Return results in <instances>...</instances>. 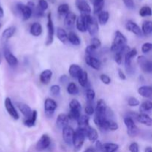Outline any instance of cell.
<instances>
[{"mask_svg":"<svg viewBox=\"0 0 152 152\" xmlns=\"http://www.w3.org/2000/svg\"><path fill=\"white\" fill-rule=\"evenodd\" d=\"M127 45V39L120 31H116L114 41L111 47V50L114 53L121 50Z\"/></svg>","mask_w":152,"mask_h":152,"instance_id":"1","label":"cell"},{"mask_svg":"<svg viewBox=\"0 0 152 152\" xmlns=\"http://www.w3.org/2000/svg\"><path fill=\"white\" fill-rule=\"evenodd\" d=\"M87 129V128H86ZM86 129H80L77 128V130L74 131V138H73V143L72 145H74V148L75 151H78L81 149L83 147V144H84L85 140H86Z\"/></svg>","mask_w":152,"mask_h":152,"instance_id":"2","label":"cell"},{"mask_svg":"<svg viewBox=\"0 0 152 152\" xmlns=\"http://www.w3.org/2000/svg\"><path fill=\"white\" fill-rule=\"evenodd\" d=\"M86 22V29L89 34L91 36H94L99 31V23L96 18L91 16L90 14H83Z\"/></svg>","mask_w":152,"mask_h":152,"instance_id":"3","label":"cell"},{"mask_svg":"<svg viewBox=\"0 0 152 152\" xmlns=\"http://www.w3.org/2000/svg\"><path fill=\"white\" fill-rule=\"evenodd\" d=\"M125 126L127 129V134L131 137H134L139 134L140 130L137 126L135 124L134 120H132L131 117H126L124 119Z\"/></svg>","mask_w":152,"mask_h":152,"instance_id":"4","label":"cell"},{"mask_svg":"<svg viewBox=\"0 0 152 152\" xmlns=\"http://www.w3.org/2000/svg\"><path fill=\"white\" fill-rule=\"evenodd\" d=\"M48 37L45 42V45L49 46L53 43V35H54V26H53V20H52L51 13H48Z\"/></svg>","mask_w":152,"mask_h":152,"instance_id":"5","label":"cell"},{"mask_svg":"<svg viewBox=\"0 0 152 152\" xmlns=\"http://www.w3.org/2000/svg\"><path fill=\"white\" fill-rule=\"evenodd\" d=\"M137 64L144 73L151 74L152 72V63L145 56H139L137 57Z\"/></svg>","mask_w":152,"mask_h":152,"instance_id":"6","label":"cell"},{"mask_svg":"<svg viewBox=\"0 0 152 152\" xmlns=\"http://www.w3.org/2000/svg\"><path fill=\"white\" fill-rule=\"evenodd\" d=\"M16 7L18 12L22 15V19L24 21L28 20L31 17L33 10L28 5H25V4H22V3H17Z\"/></svg>","mask_w":152,"mask_h":152,"instance_id":"7","label":"cell"},{"mask_svg":"<svg viewBox=\"0 0 152 152\" xmlns=\"http://www.w3.org/2000/svg\"><path fill=\"white\" fill-rule=\"evenodd\" d=\"M4 107H5V109L7 111V112L8 113L9 115L13 119V120H19V115L18 114L17 111H16V108L13 105V102H12L11 99L9 97H7L4 100Z\"/></svg>","mask_w":152,"mask_h":152,"instance_id":"8","label":"cell"},{"mask_svg":"<svg viewBox=\"0 0 152 152\" xmlns=\"http://www.w3.org/2000/svg\"><path fill=\"white\" fill-rule=\"evenodd\" d=\"M108 107L106 103L103 99H99L96 103V109L94 110L95 117H107V111H108Z\"/></svg>","mask_w":152,"mask_h":152,"instance_id":"9","label":"cell"},{"mask_svg":"<svg viewBox=\"0 0 152 152\" xmlns=\"http://www.w3.org/2000/svg\"><path fill=\"white\" fill-rule=\"evenodd\" d=\"M74 135V130L69 126L62 129V138L68 145H72L73 138Z\"/></svg>","mask_w":152,"mask_h":152,"instance_id":"10","label":"cell"},{"mask_svg":"<svg viewBox=\"0 0 152 152\" xmlns=\"http://www.w3.org/2000/svg\"><path fill=\"white\" fill-rule=\"evenodd\" d=\"M50 142H51V140H50V137L48 134H44L40 137L38 142H37V145H36V148H37V151H43V150H45L50 146Z\"/></svg>","mask_w":152,"mask_h":152,"instance_id":"11","label":"cell"},{"mask_svg":"<svg viewBox=\"0 0 152 152\" xmlns=\"http://www.w3.org/2000/svg\"><path fill=\"white\" fill-rule=\"evenodd\" d=\"M137 50L136 48L130 49V50L128 51L127 53L125 54V65H126V69H127L128 72L132 71V59H133V58H134L135 56H137Z\"/></svg>","mask_w":152,"mask_h":152,"instance_id":"12","label":"cell"},{"mask_svg":"<svg viewBox=\"0 0 152 152\" xmlns=\"http://www.w3.org/2000/svg\"><path fill=\"white\" fill-rule=\"evenodd\" d=\"M44 108L46 114L48 116L52 115L54 113L55 110L57 108V103L50 98H47L44 102Z\"/></svg>","mask_w":152,"mask_h":152,"instance_id":"13","label":"cell"},{"mask_svg":"<svg viewBox=\"0 0 152 152\" xmlns=\"http://www.w3.org/2000/svg\"><path fill=\"white\" fill-rule=\"evenodd\" d=\"M76 6L82 14H90L91 8L87 0H76Z\"/></svg>","mask_w":152,"mask_h":152,"instance_id":"14","label":"cell"},{"mask_svg":"<svg viewBox=\"0 0 152 152\" xmlns=\"http://www.w3.org/2000/svg\"><path fill=\"white\" fill-rule=\"evenodd\" d=\"M76 20H77V16L75 13L73 12H68L64 19V25L65 28L68 30H72L75 26Z\"/></svg>","mask_w":152,"mask_h":152,"instance_id":"15","label":"cell"},{"mask_svg":"<svg viewBox=\"0 0 152 152\" xmlns=\"http://www.w3.org/2000/svg\"><path fill=\"white\" fill-rule=\"evenodd\" d=\"M85 60H86V64L91 68L95 70H99L101 68V62L94 56H88V55H86L85 57Z\"/></svg>","mask_w":152,"mask_h":152,"instance_id":"16","label":"cell"},{"mask_svg":"<svg viewBox=\"0 0 152 152\" xmlns=\"http://www.w3.org/2000/svg\"><path fill=\"white\" fill-rule=\"evenodd\" d=\"M4 56L6 62H7L10 66H16L19 63L18 59L10 52V50L8 48H4Z\"/></svg>","mask_w":152,"mask_h":152,"instance_id":"17","label":"cell"},{"mask_svg":"<svg viewBox=\"0 0 152 152\" xmlns=\"http://www.w3.org/2000/svg\"><path fill=\"white\" fill-rule=\"evenodd\" d=\"M126 28L127 31H130V32L133 33L134 34L137 36H142V31H141V28L139 25L134 22L132 20H129L126 24Z\"/></svg>","mask_w":152,"mask_h":152,"instance_id":"18","label":"cell"},{"mask_svg":"<svg viewBox=\"0 0 152 152\" xmlns=\"http://www.w3.org/2000/svg\"><path fill=\"white\" fill-rule=\"evenodd\" d=\"M18 108L19 109L20 112L22 113V115L25 117L26 119L30 118L32 115L33 111L31 110V108H30L29 105H28L25 103H22V102H17L16 103Z\"/></svg>","mask_w":152,"mask_h":152,"instance_id":"19","label":"cell"},{"mask_svg":"<svg viewBox=\"0 0 152 152\" xmlns=\"http://www.w3.org/2000/svg\"><path fill=\"white\" fill-rule=\"evenodd\" d=\"M68 122H69V119L67 114H59L58 115L57 118L56 120V124L59 129H64L65 127H66L68 124Z\"/></svg>","mask_w":152,"mask_h":152,"instance_id":"20","label":"cell"},{"mask_svg":"<svg viewBox=\"0 0 152 152\" xmlns=\"http://www.w3.org/2000/svg\"><path fill=\"white\" fill-rule=\"evenodd\" d=\"M86 136L87 137L88 139L91 142H94L97 140L98 139V132L95 129H94L91 126H88L86 129Z\"/></svg>","mask_w":152,"mask_h":152,"instance_id":"21","label":"cell"},{"mask_svg":"<svg viewBox=\"0 0 152 152\" xmlns=\"http://www.w3.org/2000/svg\"><path fill=\"white\" fill-rule=\"evenodd\" d=\"M52 75H53V72H52V71H50V69L44 70V71L40 74V82H41L42 84L48 85L50 83V80H51Z\"/></svg>","mask_w":152,"mask_h":152,"instance_id":"22","label":"cell"},{"mask_svg":"<svg viewBox=\"0 0 152 152\" xmlns=\"http://www.w3.org/2000/svg\"><path fill=\"white\" fill-rule=\"evenodd\" d=\"M30 33L34 37H39L42 33V27L41 24L39 22H34L31 25L30 28Z\"/></svg>","mask_w":152,"mask_h":152,"instance_id":"23","label":"cell"},{"mask_svg":"<svg viewBox=\"0 0 152 152\" xmlns=\"http://www.w3.org/2000/svg\"><path fill=\"white\" fill-rule=\"evenodd\" d=\"M136 120H137L139 123H142V124L145 125V126H148V127L151 126V123H152L151 118L148 115V114H137Z\"/></svg>","mask_w":152,"mask_h":152,"instance_id":"24","label":"cell"},{"mask_svg":"<svg viewBox=\"0 0 152 152\" xmlns=\"http://www.w3.org/2000/svg\"><path fill=\"white\" fill-rule=\"evenodd\" d=\"M69 74L72 78L77 79L78 77L80 76V74H81V72L83 71V69L80 66H79L78 65H76V64H72L71 65V66L69 67Z\"/></svg>","mask_w":152,"mask_h":152,"instance_id":"25","label":"cell"},{"mask_svg":"<svg viewBox=\"0 0 152 152\" xmlns=\"http://www.w3.org/2000/svg\"><path fill=\"white\" fill-rule=\"evenodd\" d=\"M76 27H77V30L82 33H85L87 31L86 22H85V19L83 14H81L80 16L77 17V20H76Z\"/></svg>","mask_w":152,"mask_h":152,"instance_id":"26","label":"cell"},{"mask_svg":"<svg viewBox=\"0 0 152 152\" xmlns=\"http://www.w3.org/2000/svg\"><path fill=\"white\" fill-rule=\"evenodd\" d=\"M119 149V145L113 142H106L102 144V152H117Z\"/></svg>","mask_w":152,"mask_h":152,"instance_id":"27","label":"cell"},{"mask_svg":"<svg viewBox=\"0 0 152 152\" xmlns=\"http://www.w3.org/2000/svg\"><path fill=\"white\" fill-rule=\"evenodd\" d=\"M15 33H16V28L13 26L9 27V28H7L4 30L2 34H1V38L4 41H7L14 35Z\"/></svg>","mask_w":152,"mask_h":152,"instance_id":"28","label":"cell"},{"mask_svg":"<svg viewBox=\"0 0 152 152\" xmlns=\"http://www.w3.org/2000/svg\"><path fill=\"white\" fill-rule=\"evenodd\" d=\"M37 110H34L32 112V115L30 118L25 119L23 121V124L25 125L26 127L31 128L33 126H35L36 121H37Z\"/></svg>","mask_w":152,"mask_h":152,"instance_id":"29","label":"cell"},{"mask_svg":"<svg viewBox=\"0 0 152 152\" xmlns=\"http://www.w3.org/2000/svg\"><path fill=\"white\" fill-rule=\"evenodd\" d=\"M151 86H141L138 88V94L144 98H150L151 96Z\"/></svg>","mask_w":152,"mask_h":152,"instance_id":"30","label":"cell"},{"mask_svg":"<svg viewBox=\"0 0 152 152\" xmlns=\"http://www.w3.org/2000/svg\"><path fill=\"white\" fill-rule=\"evenodd\" d=\"M56 37L59 39V41L62 43H66L68 42V34L65 31V29H63L62 28H57L56 29Z\"/></svg>","mask_w":152,"mask_h":152,"instance_id":"31","label":"cell"},{"mask_svg":"<svg viewBox=\"0 0 152 152\" xmlns=\"http://www.w3.org/2000/svg\"><path fill=\"white\" fill-rule=\"evenodd\" d=\"M109 19V13L106 10H102L98 13V23L101 25H105Z\"/></svg>","mask_w":152,"mask_h":152,"instance_id":"32","label":"cell"},{"mask_svg":"<svg viewBox=\"0 0 152 152\" xmlns=\"http://www.w3.org/2000/svg\"><path fill=\"white\" fill-rule=\"evenodd\" d=\"M77 121L78 128L80 129H86L88 126H89V117L87 115H81Z\"/></svg>","mask_w":152,"mask_h":152,"instance_id":"33","label":"cell"},{"mask_svg":"<svg viewBox=\"0 0 152 152\" xmlns=\"http://www.w3.org/2000/svg\"><path fill=\"white\" fill-rule=\"evenodd\" d=\"M68 41H69V42L71 43L73 45L75 46H79L81 43V40L79 38L78 36L73 31H71L69 34H68Z\"/></svg>","mask_w":152,"mask_h":152,"instance_id":"34","label":"cell"},{"mask_svg":"<svg viewBox=\"0 0 152 152\" xmlns=\"http://www.w3.org/2000/svg\"><path fill=\"white\" fill-rule=\"evenodd\" d=\"M77 80H78V82L79 83H80V85L81 86H83V87L84 88H86L88 86V74L86 71H83L81 72V74H80V76L78 77V78H77Z\"/></svg>","mask_w":152,"mask_h":152,"instance_id":"35","label":"cell"},{"mask_svg":"<svg viewBox=\"0 0 152 152\" xmlns=\"http://www.w3.org/2000/svg\"><path fill=\"white\" fill-rule=\"evenodd\" d=\"M142 34L145 36H148L151 34L152 32V22L151 21H145L142 23V28H141Z\"/></svg>","mask_w":152,"mask_h":152,"instance_id":"36","label":"cell"},{"mask_svg":"<svg viewBox=\"0 0 152 152\" xmlns=\"http://www.w3.org/2000/svg\"><path fill=\"white\" fill-rule=\"evenodd\" d=\"M152 108V103L150 100L145 101L141 104L140 107V114H145V112H149Z\"/></svg>","mask_w":152,"mask_h":152,"instance_id":"37","label":"cell"},{"mask_svg":"<svg viewBox=\"0 0 152 152\" xmlns=\"http://www.w3.org/2000/svg\"><path fill=\"white\" fill-rule=\"evenodd\" d=\"M70 106V110H73V111H77L81 112L82 111V105L80 104V102H79L77 99H72V100L70 102L69 104Z\"/></svg>","mask_w":152,"mask_h":152,"instance_id":"38","label":"cell"},{"mask_svg":"<svg viewBox=\"0 0 152 152\" xmlns=\"http://www.w3.org/2000/svg\"><path fill=\"white\" fill-rule=\"evenodd\" d=\"M67 91L71 95H77L79 94V88L76 83H70L67 87Z\"/></svg>","mask_w":152,"mask_h":152,"instance_id":"39","label":"cell"},{"mask_svg":"<svg viewBox=\"0 0 152 152\" xmlns=\"http://www.w3.org/2000/svg\"><path fill=\"white\" fill-rule=\"evenodd\" d=\"M140 16L142 17H146V16H151L152 14L151 8L149 6H143L140 8L139 11Z\"/></svg>","mask_w":152,"mask_h":152,"instance_id":"40","label":"cell"},{"mask_svg":"<svg viewBox=\"0 0 152 152\" xmlns=\"http://www.w3.org/2000/svg\"><path fill=\"white\" fill-rule=\"evenodd\" d=\"M69 5L68 4H62L58 7L57 11L59 16H65L67 13L69 12Z\"/></svg>","mask_w":152,"mask_h":152,"instance_id":"41","label":"cell"},{"mask_svg":"<svg viewBox=\"0 0 152 152\" xmlns=\"http://www.w3.org/2000/svg\"><path fill=\"white\" fill-rule=\"evenodd\" d=\"M104 4H105V1H97V2H95L94 4H93L94 13V14H98L99 13H100V12L102 10V8H103L104 7Z\"/></svg>","mask_w":152,"mask_h":152,"instance_id":"42","label":"cell"},{"mask_svg":"<svg viewBox=\"0 0 152 152\" xmlns=\"http://www.w3.org/2000/svg\"><path fill=\"white\" fill-rule=\"evenodd\" d=\"M95 96H96V94H95V91L91 88H88L87 91H86V99H87L88 102H90V103H92V102L94 99Z\"/></svg>","mask_w":152,"mask_h":152,"instance_id":"43","label":"cell"},{"mask_svg":"<svg viewBox=\"0 0 152 152\" xmlns=\"http://www.w3.org/2000/svg\"><path fill=\"white\" fill-rule=\"evenodd\" d=\"M68 117V119L71 120H76L77 121L79 119V117L81 116V113L80 111H73V110H70V112L68 113V114H67Z\"/></svg>","mask_w":152,"mask_h":152,"instance_id":"44","label":"cell"},{"mask_svg":"<svg viewBox=\"0 0 152 152\" xmlns=\"http://www.w3.org/2000/svg\"><path fill=\"white\" fill-rule=\"evenodd\" d=\"M101 45H102V43H101V41L99 39L96 38V37H94V38L91 39L90 46L92 48H94V50H96L99 47H101Z\"/></svg>","mask_w":152,"mask_h":152,"instance_id":"45","label":"cell"},{"mask_svg":"<svg viewBox=\"0 0 152 152\" xmlns=\"http://www.w3.org/2000/svg\"><path fill=\"white\" fill-rule=\"evenodd\" d=\"M119 129V126L117 124V123H116L115 121L112 120H108V130L112 131H117Z\"/></svg>","mask_w":152,"mask_h":152,"instance_id":"46","label":"cell"},{"mask_svg":"<svg viewBox=\"0 0 152 152\" xmlns=\"http://www.w3.org/2000/svg\"><path fill=\"white\" fill-rule=\"evenodd\" d=\"M61 91L60 86L58 85H53L50 88V93L53 96H58L59 95Z\"/></svg>","mask_w":152,"mask_h":152,"instance_id":"47","label":"cell"},{"mask_svg":"<svg viewBox=\"0 0 152 152\" xmlns=\"http://www.w3.org/2000/svg\"><path fill=\"white\" fill-rule=\"evenodd\" d=\"M85 111H86V114L88 116H91L94 114V108L92 103L88 102V104L86 105V108H85Z\"/></svg>","mask_w":152,"mask_h":152,"instance_id":"48","label":"cell"},{"mask_svg":"<svg viewBox=\"0 0 152 152\" xmlns=\"http://www.w3.org/2000/svg\"><path fill=\"white\" fill-rule=\"evenodd\" d=\"M152 49V44L150 42H145L142 45V48H141V50H142V52L144 53H147L148 52H150Z\"/></svg>","mask_w":152,"mask_h":152,"instance_id":"49","label":"cell"},{"mask_svg":"<svg viewBox=\"0 0 152 152\" xmlns=\"http://www.w3.org/2000/svg\"><path fill=\"white\" fill-rule=\"evenodd\" d=\"M38 7L42 11H45L48 8V3L45 0H39L38 3Z\"/></svg>","mask_w":152,"mask_h":152,"instance_id":"50","label":"cell"},{"mask_svg":"<svg viewBox=\"0 0 152 152\" xmlns=\"http://www.w3.org/2000/svg\"><path fill=\"white\" fill-rule=\"evenodd\" d=\"M128 104L129 106L135 107L140 105V101L136 97H130L128 99Z\"/></svg>","mask_w":152,"mask_h":152,"instance_id":"51","label":"cell"},{"mask_svg":"<svg viewBox=\"0 0 152 152\" xmlns=\"http://www.w3.org/2000/svg\"><path fill=\"white\" fill-rule=\"evenodd\" d=\"M99 78H100L101 81H102L105 85H109L111 82V78H110L109 76H108L107 74H101Z\"/></svg>","mask_w":152,"mask_h":152,"instance_id":"52","label":"cell"},{"mask_svg":"<svg viewBox=\"0 0 152 152\" xmlns=\"http://www.w3.org/2000/svg\"><path fill=\"white\" fill-rule=\"evenodd\" d=\"M123 3L126 5L127 8L130 9V10H133L135 7V4L134 0H123Z\"/></svg>","mask_w":152,"mask_h":152,"instance_id":"53","label":"cell"},{"mask_svg":"<svg viewBox=\"0 0 152 152\" xmlns=\"http://www.w3.org/2000/svg\"><path fill=\"white\" fill-rule=\"evenodd\" d=\"M129 149L130 152H139V145L137 142H134L130 144Z\"/></svg>","mask_w":152,"mask_h":152,"instance_id":"54","label":"cell"},{"mask_svg":"<svg viewBox=\"0 0 152 152\" xmlns=\"http://www.w3.org/2000/svg\"><path fill=\"white\" fill-rule=\"evenodd\" d=\"M96 50H94V48H92L90 45L88 46L86 48V55H88V56H93V53H94V51Z\"/></svg>","mask_w":152,"mask_h":152,"instance_id":"55","label":"cell"},{"mask_svg":"<svg viewBox=\"0 0 152 152\" xmlns=\"http://www.w3.org/2000/svg\"><path fill=\"white\" fill-rule=\"evenodd\" d=\"M96 149L97 151L99 152H102V144L101 143V142L99 140H96Z\"/></svg>","mask_w":152,"mask_h":152,"instance_id":"56","label":"cell"},{"mask_svg":"<svg viewBox=\"0 0 152 152\" xmlns=\"http://www.w3.org/2000/svg\"><path fill=\"white\" fill-rule=\"evenodd\" d=\"M118 76H119V77L121 79V80H126V74H124V72H123L122 70H120V69L118 70Z\"/></svg>","mask_w":152,"mask_h":152,"instance_id":"57","label":"cell"},{"mask_svg":"<svg viewBox=\"0 0 152 152\" xmlns=\"http://www.w3.org/2000/svg\"><path fill=\"white\" fill-rule=\"evenodd\" d=\"M67 80H68V77L66 75H62L59 79V82L61 83H65Z\"/></svg>","mask_w":152,"mask_h":152,"instance_id":"58","label":"cell"},{"mask_svg":"<svg viewBox=\"0 0 152 152\" xmlns=\"http://www.w3.org/2000/svg\"><path fill=\"white\" fill-rule=\"evenodd\" d=\"M83 152H96V150H95V148L90 147V148H88L87 149L85 150Z\"/></svg>","mask_w":152,"mask_h":152,"instance_id":"59","label":"cell"},{"mask_svg":"<svg viewBox=\"0 0 152 152\" xmlns=\"http://www.w3.org/2000/svg\"><path fill=\"white\" fill-rule=\"evenodd\" d=\"M4 16V10L2 9V7L0 6V18H2Z\"/></svg>","mask_w":152,"mask_h":152,"instance_id":"60","label":"cell"},{"mask_svg":"<svg viewBox=\"0 0 152 152\" xmlns=\"http://www.w3.org/2000/svg\"><path fill=\"white\" fill-rule=\"evenodd\" d=\"M145 152H152V148L151 147H146V148H145Z\"/></svg>","mask_w":152,"mask_h":152,"instance_id":"61","label":"cell"},{"mask_svg":"<svg viewBox=\"0 0 152 152\" xmlns=\"http://www.w3.org/2000/svg\"><path fill=\"white\" fill-rule=\"evenodd\" d=\"M91 2L92 3V4H94L95 2H97V1H105V0H90Z\"/></svg>","mask_w":152,"mask_h":152,"instance_id":"62","label":"cell"},{"mask_svg":"<svg viewBox=\"0 0 152 152\" xmlns=\"http://www.w3.org/2000/svg\"><path fill=\"white\" fill-rule=\"evenodd\" d=\"M1 26H2V25H1V23H0V28H1Z\"/></svg>","mask_w":152,"mask_h":152,"instance_id":"63","label":"cell"},{"mask_svg":"<svg viewBox=\"0 0 152 152\" xmlns=\"http://www.w3.org/2000/svg\"><path fill=\"white\" fill-rule=\"evenodd\" d=\"M0 63H1V62H0Z\"/></svg>","mask_w":152,"mask_h":152,"instance_id":"64","label":"cell"}]
</instances>
